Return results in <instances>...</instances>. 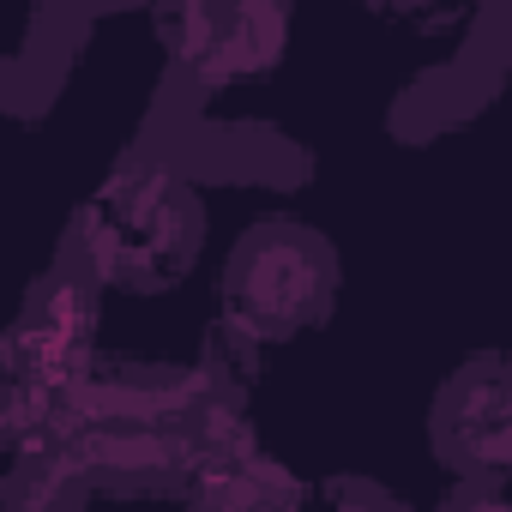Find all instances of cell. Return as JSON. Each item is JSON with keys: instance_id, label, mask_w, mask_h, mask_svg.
Returning <instances> with one entry per match:
<instances>
[{"instance_id": "obj_5", "label": "cell", "mask_w": 512, "mask_h": 512, "mask_svg": "<svg viewBox=\"0 0 512 512\" xmlns=\"http://www.w3.org/2000/svg\"><path fill=\"white\" fill-rule=\"evenodd\" d=\"M458 512H512V488H482V494H470Z\"/></svg>"}, {"instance_id": "obj_2", "label": "cell", "mask_w": 512, "mask_h": 512, "mask_svg": "<svg viewBox=\"0 0 512 512\" xmlns=\"http://www.w3.org/2000/svg\"><path fill=\"white\" fill-rule=\"evenodd\" d=\"M338 302V253L320 229L266 217L235 235L223 260V320L260 344L314 332Z\"/></svg>"}, {"instance_id": "obj_4", "label": "cell", "mask_w": 512, "mask_h": 512, "mask_svg": "<svg viewBox=\"0 0 512 512\" xmlns=\"http://www.w3.org/2000/svg\"><path fill=\"white\" fill-rule=\"evenodd\" d=\"M446 434L464 464L512 482V362L470 368L446 398Z\"/></svg>"}, {"instance_id": "obj_3", "label": "cell", "mask_w": 512, "mask_h": 512, "mask_svg": "<svg viewBox=\"0 0 512 512\" xmlns=\"http://www.w3.org/2000/svg\"><path fill=\"white\" fill-rule=\"evenodd\" d=\"M163 49L175 55V67L199 85V91H229L247 85L284 61L290 49V13L284 7H260V0H229V7H169L157 13Z\"/></svg>"}, {"instance_id": "obj_1", "label": "cell", "mask_w": 512, "mask_h": 512, "mask_svg": "<svg viewBox=\"0 0 512 512\" xmlns=\"http://www.w3.org/2000/svg\"><path fill=\"white\" fill-rule=\"evenodd\" d=\"M199 235H205V205L187 175L169 163H121L79 211V266L103 290H133L157 296L175 290L193 260H199Z\"/></svg>"}]
</instances>
